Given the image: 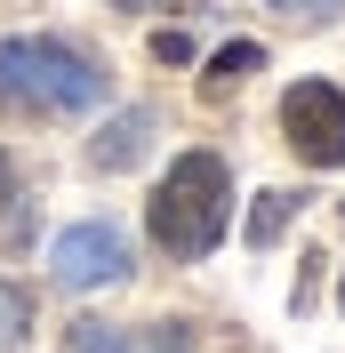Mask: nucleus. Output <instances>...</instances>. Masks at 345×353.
I'll return each instance as SVG.
<instances>
[{
  "mask_svg": "<svg viewBox=\"0 0 345 353\" xmlns=\"http://www.w3.org/2000/svg\"><path fill=\"white\" fill-rule=\"evenodd\" d=\"M145 225L177 265H201L225 241V225H233V169L217 153H177L161 193H152V209H145Z\"/></svg>",
  "mask_w": 345,
  "mask_h": 353,
  "instance_id": "1",
  "label": "nucleus"
},
{
  "mask_svg": "<svg viewBox=\"0 0 345 353\" xmlns=\"http://www.w3.org/2000/svg\"><path fill=\"white\" fill-rule=\"evenodd\" d=\"M0 105L65 121V112L105 105V72L57 32H17V41H0Z\"/></svg>",
  "mask_w": 345,
  "mask_h": 353,
  "instance_id": "2",
  "label": "nucleus"
},
{
  "mask_svg": "<svg viewBox=\"0 0 345 353\" xmlns=\"http://www.w3.org/2000/svg\"><path fill=\"white\" fill-rule=\"evenodd\" d=\"M281 129H289L297 161H313V169H345V88L297 81L289 97H281Z\"/></svg>",
  "mask_w": 345,
  "mask_h": 353,
  "instance_id": "3",
  "label": "nucleus"
},
{
  "mask_svg": "<svg viewBox=\"0 0 345 353\" xmlns=\"http://www.w3.org/2000/svg\"><path fill=\"white\" fill-rule=\"evenodd\" d=\"M48 281L57 289H112L129 281V241L112 225H65L48 241Z\"/></svg>",
  "mask_w": 345,
  "mask_h": 353,
  "instance_id": "4",
  "label": "nucleus"
},
{
  "mask_svg": "<svg viewBox=\"0 0 345 353\" xmlns=\"http://www.w3.org/2000/svg\"><path fill=\"white\" fill-rule=\"evenodd\" d=\"M72 353H193V330L185 321H81L72 330Z\"/></svg>",
  "mask_w": 345,
  "mask_h": 353,
  "instance_id": "5",
  "label": "nucleus"
},
{
  "mask_svg": "<svg viewBox=\"0 0 345 353\" xmlns=\"http://www.w3.org/2000/svg\"><path fill=\"white\" fill-rule=\"evenodd\" d=\"M145 145H152V112H145V105H129V112H112L105 129H97L88 161H97L105 176H121V169H137V161H145Z\"/></svg>",
  "mask_w": 345,
  "mask_h": 353,
  "instance_id": "6",
  "label": "nucleus"
},
{
  "mask_svg": "<svg viewBox=\"0 0 345 353\" xmlns=\"http://www.w3.org/2000/svg\"><path fill=\"white\" fill-rule=\"evenodd\" d=\"M249 72H265V48H257V41H225V48L209 57V72H201V88L225 97V88H241Z\"/></svg>",
  "mask_w": 345,
  "mask_h": 353,
  "instance_id": "7",
  "label": "nucleus"
},
{
  "mask_svg": "<svg viewBox=\"0 0 345 353\" xmlns=\"http://www.w3.org/2000/svg\"><path fill=\"white\" fill-rule=\"evenodd\" d=\"M289 209H297V201H289V193H257V217H249V241H281V225H289Z\"/></svg>",
  "mask_w": 345,
  "mask_h": 353,
  "instance_id": "8",
  "label": "nucleus"
},
{
  "mask_svg": "<svg viewBox=\"0 0 345 353\" xmlns=\"http://www.w3.org/2000/svg\"><path fill=\"white\" fill-rule=\"evenodd\" d=\"M24 330H32V297H24V289H8V281H0V345H17Z\"/></svg>",
  "mask_w": 345,
  "mask_h": 353,
  "instance_id": "9",
  "label": "nucleus"
},
{
  "mask_svg": "<svg viewBox=\"0 0 345 353\" xmlns=\"http://www.w3.org/2000/svg\"><path fill=\"white\" fill-rule=\"evenodd\" d=\"M152 57H161V65H193V32H185V24H161V32H152Z\"/></svg>",
  "mask_w": 345,
  "mask_h": 353,
  "instance_id": "10",
  "label": "nucleus"
},
{
  "mask_svg": "<svg viewBox=\"0 0 345 353\" xmlns=\"http://www.w3.org/2000/svg\"><path fill=\"white\" fill-rule=\"evenodd\" d=\"M265 8H281V17H297V24H329L345 0H265Z\"/></svg>",
  "mask_w": 345,
  "mask_h": 353,
  "instance_id": "11",
  "label": "nucleus"
},
{
  "mask_svg": "<svg viewBox=\"0 0 345 353\" xmlns=\"http://www.w3.org/2000/svg\"><path fill=\"white\" fill-rule=\"evenodd\" d=\"M112 8H193V0H112Z\"/></svg>",
  "mask_w": 345,
  "mask_h": 353,
  "instance_id": "12",
  "label": "nucleus"
},
{
  "mask_svg": "<svg viewBox=\"0 0 345 353\" xmlns=\"http://www.w3.org/2000/svg\"><path fill=\"white\" fill-rule=\"evenodd\" d=\"M0 193H17V176H8V161H0Z\"/></svg>",
  "mask_w": 345,
  "mask_h": 353,
  "instance_id": "13",
  "label": "nucleus"
},
{
  "mask_svg": "<svg viewBox=\"0 0 345 353\" xmlns=\"http://www.w3.org/2000/svg\"><path fill=\"white\" fill-rule=\"evenodd\" d=\"M337 313H345V281H337Z\"/></svg>",
  "mask_w": 345,
  "mask_h": 353,
  "instance_id": "14",
  "label": "nucleus"
}]
</instances>
